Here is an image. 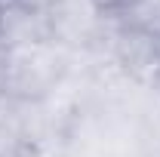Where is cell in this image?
Wrapping results in <instances>:
<instances>
[{"label": "cell", "mask_w": 160, "mask_h": 157, "mask_svg": "<svg viewBox=\"0 0 160 157\" xmlns=\"http://www.w3.org/2000/svg\"><path fill=\"white\" fill-rule=\"evenodd\" d=\"M74 49L62 46L56 40L9 49L6 68V93L19 102H46L59 93L71 77Z\"/></svg>", "instance_id": "1"}, {"label": "cell", "mask_w": 160, "mask_h": 157, "mask_svg": "<svg viewBox=\"0 0 160 157\" xmlns=\"http://www.w3.org/2000/svg\"><path fill=\"white\" fill-rule=\"evenodd\" d=\"M96 6H99V13H114V9H120L126 0H92Z\"/></svg>", "instance_id": "5"}, {"label": "cell", "mask_w": 160, "mask_h": 157, "mask_svg": "<svg viewBox=\"0 0 160 157\" xmlns=\"http://www.w3.org/2000/svg\"><path fill=\"white\" fill-rule=\"evenodd\" d=\"M6 68H9V46L0 40V93H6Z\"/></svg>", "instance_id": "4"}, {"label": "cell", "mask_w": 160, "mask_h": 157, "mask_svg": "<svg viewBox=\"0 0 160 157\" xmlns=\"http://www.w3.org/2000/svg\"><path fill=\"white\" fill-rule=\"evenodd\" d=\"M0 40L9 49L52 40L40 0H9L0 6Z\"/></svg>", "instance_id": "3"}, {"label": "cell", "mask_w": 160, "mask_h": 157, "mask_svg": "<svg viewBox=\"0 0 160 157\" xmlns=\"http://www.w3.org/2000/svg\"><path fill=\"white\" fill-rule=\"evenodd\" d=\"M157 89H160V77H157Z\"/></svg>", "instance_id": "6"}, {"label": "cell", "mask_w": 160, "mask_h": 157, "mask_svg": "<svg viewBox=\"0 0 160 157\" xmlns=\"http://www.w3.org/2000/svg\"><path fill=\"white\" fill-rule=\"evenodd\" d=\"M49 22V34L68 49H89L96 43L102 13L92 0H40Z\"/></svg>", "instance_id": "2"}]
</instances>
